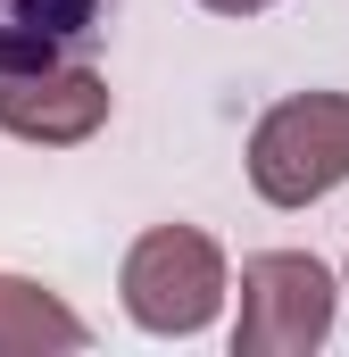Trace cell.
<instances>
[{"mask_svg": "<svg viewBox=\"0 0 349 357\" xmlns=\"http://www.w3.org/2000/svg\"><path fill=\"white\" fill-rule=\"evenodd\" d=\"M250 183L274 208H308L349 183V91L274 100L250 133Z\"/></svg>", "mask_w": 349, "mask_h": 357, "instance_id": "6da1fadb", "label": "cell"}, {"mask_svg": "<svg viewBox=\"0 0 349 357\" xmlns=\"http://www.w3.org/2000/svg\"><path fill=\"white\" fill-rule=\"evenodd\" d=\"M225 299V250L200 225H158L125 250V316L142 333H200Z\"/></svg>", "mask_w": 349, "mask_h": 357, "instance_id": "7a4b0ae2", "label": "cell"}, {"mask_svg": "<svg viewBox=\"0 0 349 357\" xmlns=\"http://www.w3.org/2000/svg\"><path fill=\"white\" fill-rule=\"evenodd\" d=\"M333 333V274L308 250H266L242 266V324L233 357H299Z\"/></svg>", "mask_w": 349, "mask_h": 357, "instance_id": "3957f363", "label": "cell"}, {"mask_svg": "<svg viewBox=\"0 0 349 357\" xmlns=\"http://www.w3.org/2000/svg\"><path fill=\"white\" fill-rule=\"evenodd\" d=\"M117 0H0V91L50 67H75L108 42Z\"/></svg>", "mask_w": 349, "mask_h": 357, "instance_id": "277c9868", "label": "cell"}, {"mask_svg": "<svg viewBox=\"0 0 349 357\" xmlns=\"http://www.w3.org/2000/svg\"><path fill=\"white\" fill-rule=\"evenodd\" d=\"M100 125H108V84L91 75L84 59H75V67H50V75H25V84L0 91V133H17V142L67 150V142H91Z\"/></svg>", "mask_w": 349, "mask_h": 357, "instance_id": "5b68a950", "label": "cell"}, {"mask_svg": "<svg viewBox=\"0 0 349 357\" xmlns=\"http://www.w3.org/2000/svg\"><path fill=\"white\" fill-rule=\"evenodd\" d=\"M42 349H84V316L59 307L42 282L0 274V357H42Z\"/></svg>", "mask_w": 349, "mask_h": 357, "instance_id": "8992f818", "label": "cell"}, {"mask_svg": "<svg viewBox=\"0 0 349 357\" xmlns=\"http://www.w3.org/2000/svg\"><path fill=\"white\" fill-rule=\"evenodd\" d=\"M200 8H216V17H258V8H274V0H200Z\"/></svg>", "mask_w": 349, "mask_h": 357, "instance_id": "52a82bcc", "label": "cell"}]
</instances>
